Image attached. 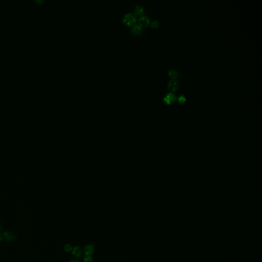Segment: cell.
I'll use <instances>...</instances> for the list:
<instances>
[{"label":"cell","instance_id":"cell-3","mask_svg":"<svg viewBox=\"0 0 262 262\" xmlns=\"http://www.w3.org/2000/svg\"><path fill=\"white\" fill-rule=\"evenodd\" d=\"M176 97H177L176 96L175 94L173 92H169L167 93L164 96L163 100L167 104H171V103H173L176 100Z\"/></svg>","mask_w":262,"mask_h":262},{"label":"cell","instance_id":"cell-5","mask_svg":"<svg viewBox=\"0 0 262 262\" xmlns=\"http://www.w3.org/2000/svg\"><path fill=\"white\" fill-rule=\"evenodd\" d=\"M71 254L73 256H75L76 257L79 258L82 256L83 252L82 249L78 246H76L72 248Z\"/></svg>","mask_w":262,"mask_h":262},{"label":"cell","instance_id":"cell-8","mask_svg":"<svg viewBox=\"0 0 262 262\" xmlns=\"http://www.w3.org/2000/svg\"><path fill=\"white\" fill-rule=\"evenodd\" d=\"M3 237L7 241H12L15 240L16 236L12 232H5L3 234Z\"/></svg>","mask_w":262,"mask_h":262},{"label":"cell","instance_id":"cell-13","mask_svg":"<svg viewBox=\"0 0 262 262\" xmlns=\"http://www.w3.org/2000/svg\"><path fill=\"white\" fill-rule=\"evenodd\" d=\"M72 248H73L72 247L71 245H70V244H66L64 247V249L66 252H69L70 251H71Z\"/></svg>","mask_w":262,"mask_h":262},{"label":"cell","instance_id":"cell-4","mask_svg":"<svg viewBox=\"0 0 262 262\" xmlns=\"http://www.w3.org/2000/svg\"><path fill=\"white\" fill-rule=\"evenodd\" d=\"M179 82L176 79H171L168 84V88L171 91L177 90L179 88Z\"/></svg>","mask_w":262,"mask_h":262},{"label":"cell","instance_id":"cell-2","mask_svg":"<svg viewBox=\"0 0 262 262\" xmlns=\"http://www.w3.org/2000/svg\"><path fill=\"white\" fill-rule=\"evenodd\" d=\"M139 25L143 27H147L150 24L151 19L149 17V16L145 15H140V17L137 19Z\"/></svg>","mask_w":262,"mask_h":262},{"label":"cell","instance_id":"cell-12","mask_svg":"<svg viewBox=\"0 0 262 262\" xmlns=\"http://www.w3.org/2000/svg\"><path fill=\"white\" fill-rule=\"evenodd\" d=\"M176 99H177L178 101L180 103H183L186 100L185 96L183 94H180L177 97H176Z\"/></svg>","mask_w":262,"mask_h":262},{"label":"cell","instance_id":"cell-17","mask_svg":"<svg viewBox=\"0 0 262 262\" xmlns=\"http://www.w3.org/2000/svg\"><path fill=\"white\" fill-rule=\"evenodd\" d=\"M1 228H2V225H1V224L0 223V230H1Z\"/></svg>","mask_w":262,"mask_h":262},{"label":"cell","instance_id":"cell-14","mask_svg":"<svg viewBox=\"0 0 262 262\" xmlns=\"http://www.w3.org/2000/svg\"><path fill=\"white\" fill-rule=\"evenodd\" d=\"M93 259L91 256H85L84 258V262H93Z\"/></svg>","mask_w":262,"mask_h":262},{"label":"cell","instance_id":"cell-1","mask_svg":"<svg viewBox=\"0 0 262 262\" xmlns=\"http://www.w3.org/2000/svg\"><path fill=\"white\" fill-rule=\"evenodd\" d=\"M137 21V17L134 13L132 12H127L126 13L122 19L121 21L126 26H133L136 24Z\"/></svg>","mask_w":262,"mask_h":262},{"label":"cell","instance_id":"cell-7","mask_svg":"<svg viewBox=\"0 0 262 262\" xmlns=\"http://www.w3.org/2000/svg\"><path fill=\"white\" fill-rule=\"evenodd\" d=\"M94 248L92 245H87L84 247V251L86 256H91L93 254Z\"/></svg>","mask_w":262,"mask_h":262},{"label":"cell","instance_id":"cell-6","mask_svg":"<svg viewBox=\"0 0 262 262\" xmlns=\"http://www.w3.org/2000/svg\"><path fill=\"white\" fill-rule=\"evenodd\" d=\"M131 31L134 35H140L142 32V27L138 24H134L132 26Z\"/></svg>","mask_w":262,"mask_h":262},{"label":"cell","instance_id":"cell-10","mask_svg":"<svg viewBox=\"0 0 262 262\" xmlns=\"http://www.w3.org/2000/svg\"><path fill=\"white\" fill-rule=\"evenodd\" d=\"M169 77H171V79H176L178 76V72L175 69H171L169 70L168 72Z\"/></svg>","mask_w":262,"mask_h":262},{"label":"cell","instance_id":"cell-9","mask_svg":"<svg viewBox=\"0 0 262 262\" xmlns=\"http://www.w3.org/2000/svg\"><path fill=\"white\" fill-rule=\"evenodd\" d=\"M144 9L141 5L137 4L135 6L134 8V12L135 15H141L144 12Z\"/></svg>","mask_w":262,"mask_h":262},{"label":"cell","instance_id":"cell-15","mask_svg":"<svg viewBox=\"0 0 262 262\" xmlns=\"http://www.w3.org/2000/svg\"><path fill=\"white\" fill-rule=\"evenodd\" d=\"M69 262H79V261L78 260H77V259H72V260H70Z\"/></svg>","mask_w":262,"mask_h":262},{"label":"cell","instance_id":"cell-11","mask_svg":"<svg viewBox=\"0 0 262 262\" xmlns=\"http://www.w3.org/2000/svg\"><path fill=\"white\" fill-rule=\"evenodd\" d=\"M149 25L153 28H157L159 26V22H158V20H153L152 21H151Z\"/></svg>","mask_w":262,"mask_h":262},{"label":"cell","instance_id":"cell-16","mask_svg":"<svg viewBox=\"0 0 262 262\" xmlns=\"http://www.w3.org/2000/svg\"><path fill=\"white\" fill-rule=\"evenodd\" d=\"M3 238H4V237H3V234H2L0 232V242L2 241Z\"/></svg>","mask_w":262,"mask_h":262}]
</instances>
